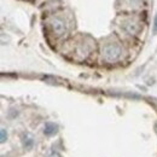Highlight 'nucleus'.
I'll return each instance as SVG.
<instances>
[{"mask_svg": "<svg viewBox=\"0 0 157 157\" xmlns=\"http://www.w3.org/2000/svg\"><path fill=\"white\" fill-rule=\"evenodd\" d=\"M122 56V48L116 45V44H111V45H106L103 50V57L106 62L113 63L120 59Z\"/></svg>", "mask_w": 157, "mask_h": 157, "instance_id": "nucleus-1", "label": "nucleus"}, {"mask_svg": "<svg viewBox=\"0 0 157 157\" xmlns=\"http://www.w3.org/2000/svg\"><path fill=\"white\" fill-rule=\"evenodd\" d=\"M51 25H52L53 32H55L58 36L63 35V34L67 32V24H65V21L63 20V18H60V17L53 18V20H52V23H51Z\"/></svg>", "mask_w": 157, "mask_h": 157, "instance_id": "nucleus-2", "label": "nucleus"}, {"mask_svg": "<svg viewBox=\"0 0 157 157\" xmlns=\"http://www.w3.org/2000/svg\"><path fill=\"white\" fill-rule=\"evenodd\" d=\"M123 29H124V30H126L128 34L134 35V34H137L138 32H139L140 27H139V24H138L137 22L128 21V22H126V23L123 24Z\"/></svg>", "mask_w": 157, "mask_h": 157, "instance_id": "nucleus-3", "label": "nucleus"}, {"mask_svg": "<svg viewBox=\"0 0 157 157\" xmlns=\"http://www.w3.org/2000/svg\"><path fill=\"white\" fill-rule=\"evenodd\" d=\"M44 132H45V134H47V136L55 134V133L57 132V126H56L55 123H51V122H48V123H46Z\"/></svg>", "mask_w": 157, "mask_h": 157, "instance_id": "nucleus-4", "label": "nucleus"}, {"mask_svg": "<svg viewBox=\"0 0 157 157\" xmlns=\"http://www.w3.org/2000/svg\"><path fill=\"white\" fill-rule=\"evenodd\" d=\"M6 139H7V133H6V131L2 128V129H1V143H5Z\"/></svg>", "mask_w": 157, "mask_h": 157, "instance_id": "nucleus-5", "label": "nucleus"}, {"mask_svg": "<svg viewBox=\"0 0 157 157\" xmlns=\"http://www.w3.org/2000/svg\"><path fill=\"white\" fill-rule=\"evenodd\" d=\"M152 32H154L155 35L157 34V15L155 16V20H154V29H152Z\"/></svg>", "mask_w": 157, "mask_h": 157, "instance_id": "nucleus-6", "label": "nucleus"}, {"mask_svg": "<svg viewBox=\"0 0 157 157\" xmlns=\"http://www.w3.org/2000/svg\"><path fill=\"white\" fill-rule=\"evenodd\" d=\"M50 157H60L58 155V154H53V155H52V156H50Z\"/></svg>", "mask_w": 157, "mask_h": 157, "instance_id": "nucleus-7", "label": "nucleus"}]
</instances>
